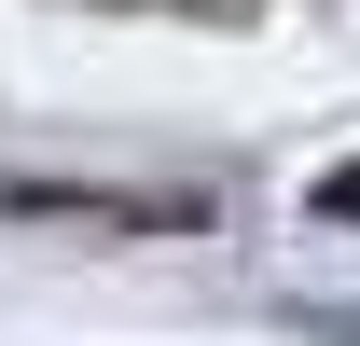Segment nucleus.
I'll use <instances>...</instances> for the list:
<instances>
[{"label":"nucleus","instance_id":"nucleus-1","mask_svg":"<svg viewBox=\"0 0 360 346\" xmlns=\"http://www.w3.org/2000/svg\"><path fill=\"white\" fill-rule=\"evenodd\" d=\"M319 208H333V222H360V167H333V180H319Z\"/></svg>","mask_w":360,"mask_h":346}]
</instances>
